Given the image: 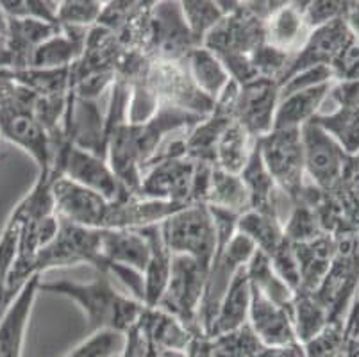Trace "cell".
I'll use <instances>...</instances> for the list:
<instances>
[{
	"instance_id": "603a6c76",
	"label": "cell",
	"mask_w": 359,
	"mask_h": 357,
	"mask_svg": "<svg viewBox=\"0 0 359 357\" xmlns=\"http://www.w3.org/2000/svg\"><path fill=\"white\" fill-rule=\"evenodd\" d=\"M150 245V257L143 271V306L158 307L166 290L172 267V252L163 240L161 224L140 229Z\"/></svg>"
},
{
	"instance_id": "b9f144b4",
	"label": "cell",
	"mask_w": 359,
	"mask_h": 357,
	"mask_svg": "<svg viewBox=\"0 0 359 357\" xmlns=\"http://www.w3.org/2000/svg\"><path fill=\"white\" fill-rule=\"evenodd\" d=\"M18 240H20V222L11 215L0 234V299H2V291H4L6 277L15 261Z\"/></svg>"
},
{
	"instance_id": "f35d334b",
	"label": "cell",
	"mask_w": 359,
	"mask_h": 357,
	"mask_svg": "<svg viewBox=\"0 0 359 357\" xmlns=\"http://www.w3.org/2000/svg\"><path fill=\"white\" fill-rule=\"evenodd\" d=\"M293 52L280 50L269 43H263L250 54V61L256 70L257 79H270V81H279L280 75L288 68L290 59Z\"/></svg>"
},
{
	"instance_id": "f1b7e54d",
	"label": "cell",
	"mask_w": 359,
	"mask_h": 357,
	"mask_svg": "<svg viewBox=\"0 0 359 357\" xmlns=\"http://www.w3.org/2000/svg\"><path fill=\"white\" fill-rule=\"evenodd\" d=\"M257 140H254L238 122H231L227 129L222 133L220 140L215 150V166L222 168L224 172L240 175L245 165L249 163L250 154L256 147Z\"/></svg>"
},
{
	"instance_id": "f546056e",
	"label": "cell",
	"mask_w": 359,
	"mask_h": 357,
	"mask_svg": "<svg viewBox=\"0 0 359 357\" xmlns=\"http://www.w3.org/2000/svg\"><path fill=\"white\" fill-rule=\"evenodd\" d=\"M236 232L247 236L257 250L266 255H272L286 241L283 222L277 216L254 209L238 216Z\"/></svg>"
},
{
	"instance_id": "e0dca14e",
	"label": "cell",
	"mask_w": 359,
	"mask_h": 357,
	"mask_svg": "<svg viewBox=\"0 0 359 357\" xmlns=\"http://www.w3.org/2000/svg\"><path fill=\"white\" fill-rule=\"evenodd\" d=\"M100 254L106 274L113 275L126 267L143 275L150 245L140 229H100Z\"/></svg>"
},
{
	"instance_id": "ac0fdd59",
	"label": "cell",
	"mask_w": 359,
	"mask_h": 357,
	"mask_svg": "<svg viewBox=\"0 0 359 357\" xmlns=\"http://www.w3.org/2000/svg\"><path fill=\"white\" fill-rule=\"evenodd\" d=\"M40 284L41 275H32L0 314V357H22L24 353L25 332L36 297L40 293Z\"/></svg>"
},
{
	"instance_id": "cb8c5ba5",
	"label": "cell",
	"mask_w": 359,
	"mask_h": 357,
	"mask_svg": "<svg viewBox=\"0 0 359 357\" xmlns=\"http://www.w3.org/2000/svg\"><path fill=\"white\" fill-rule=\"evenodd\" d=\"M332 84L334 83H324L280 97L273 129H302L316 114L322 113Z\"/></svg>"
},
{
	"instance_id": "7c38bea8",
	"label": "cell",
	"mask_w": 359,
	"mask_h": 357,
	"mask_svg": "<svg viewBox=\"0 0 359 357\" xmlns=\"http://www.w3.org/2000/svg\"><path fill=\"white\" fill-rule=\"evenodd\" d=\"M55 215L70 224L90 229H107L113 202L83 186L57 177L52 184Z\"/></svg>"
},
{
	"instance_id": "e575fe53",
	"label": "cell",
	"mask_w": 359,
	"mask_h": 357,
	"mask_svg": "<svg viewBox=\"0 0 359 357\" xmlns=\"http://www.w3.org/2000/svg\"><path fill=\"white\" fill-rule=\"evenodd\" d=\"M127 334L116 330H95L83 343L65 353L63 357H115L126 345Z\"/></svg>"
},
{
	"instance_id": "ee69618b",
	"label": "cell",
	"mask_w": 359,
	"mask_h": 357,
	"mask_svg": "<svg viewBox=\"0 0 359 357\" xmlns=\"http://www.w3.org/2000/svg\"><path fill=\"white\" fill-rule=\"evenodd\" d=\"M344 330L347 345L359 342V290L354 295V300H352L351 307H348L347 314H345Z\"/></svg>"
},
{
	"instance_id": "7dc6e473",
	"label": "cell",
	"mask_w": 359,
	"mask_h": 357,
	"mask_svg": "<svg viewBox=\"0 0 359 357\" xmlns=\"http://www.w3.org/2000/svg\"><path fill=\"white\" fill-rule=\"evenodd\" d=\"M0 18H2V11H0Z\"/></svg>"
},
{
	"instance_id": "44dd1931",
	"label": "cell",
	"mask_w": 359,
	"mask_h": 357,
	"mask_svg": "<svg viewBox=\"0 0 359 357\" xmlns=\"http://www.w3.org/2000/svg\"><path fill=\"white\" fill-rule=\"evenodd\" d=\"M250 281L247 268H240L231 279L229 288L225 290L220 300L213 323L208 330V338H222L227 334L240 330L249 322L250 311Z\"/></svg>"
},
{
	"instance_id": "4fadbf2b",
	"label": "cell",
	"mask_w": 359,
	"mask_h": 357,
	"mask_svg": "<svg viewBox=\"0 0 359 357\" xmlns=\"http://www.w3.org/2000/svg\"><path fill=\"white\" fill-rule=\"evenodd\" d=\"M264 43V22L249 11L245 2L225 15L220 24L205 36L202 47L213 54H245L250 55Z\"/></svg>"
},
{
	"instance_id": "83f0119b",
	"label": "cell",
	"mask_w": 359,
	"mask_h": 357,
	"mask_svg": "<svg viewBox=\"0 0 359 357\" xmlns=\"http://www.w3.org/2000/svg\"><path fill=\"white\" fill-rule=\"evenodd\" d=\"M205 206L222 211L233 213L241 216L243 213L250 211V196L240 175L224 172L222 168L215 166L211 173L210 189H208V198Z\"/></svg>"
},
{
	"instance_id": "836d02e7",
	"label": "cell",
	"mask_w": 359,
	"mask_h": 357,
	"mask_svg": "<svg viewBox=\"0 0 359 357\" xmlns=\"http://www.w3.org/2000/svg\"><path fill=\"white\" fill-rule=\"evenodd\" d=\"M283 229H285V238L292 245L308 243V241L316 240L320 236L327 234L322 227L316 209L304 201L293 204L288 218L283 224Z\"/></svg>"
},
{
	"instance_id": "ba28073f",
	"label": "cell",
	"mask_w": 359,
	"mask_h": 357,
	"mask_svg": "<svg viewBox=\"0 0 359 357\" xmlns=\"http://www.w3.org/2000/svg\"><path fill=\"white\" fill-rule=\"evenodd\" d=\"M75 264H91L97 271H106L100 254V229L83 227L60 218V231L47 247L36 254L32 270L43 275L52 268Z\"/></svg>"
},
{
	"instance_id": "4316f807",
	"label": "cell",
	"mask_w": 359,
	"mask_h": 357,
	"mask_svg": "<svg viewBox=\"0 0 359 357\" xmlns=\"http://www.w3.org/2000/svg\"><path fill=\"white\" fill-rule=\"evenodd\" d=\"M186 70L190 74L191 81L197 86L204 97H208L211 102H217L222 91L231 83V77L224 68L220 59L205 47H197L186 55L184 59Z\"/></svg>"
},
{
	"instance_id": "4dcf8cb0",
	"label": "cell",
	"mask_w": 359,
	"mask_h": 357,
	"mask_svg": "<svg viewBox=\"0 0 359 357\" xmlns=\"http://www.w3.org/2000/svg\"><path fill=\"white\" fill-rule=\"evenodd\" d=\"M245 268H247L250 286L261 291L266 299L276 302L277 306L286 307V309L292 311L295 293L280 281V277L276 274L272 263H270L269 255L256 250L252 255V260L247 263Z\"/></svg>"
},
{
	"instance_id": "ffe728a7",
	"label": "cell",
	"mask_w": 359,
	"mask_h": 357,
	"mask_svg": "<svg viewBox=\"0 0 359 357\" xmlns=\"http://www.w3.org/2000/svg\"><path fill=\"white\" fill-rule=\"evenodd\" d=\"M90 29L61 25L60 32L36 47L29 68L36 70H61L74 67L84 54Z\"/></svg>"
},
{
	"instance_id": "c3c4849f",
	"label": "cell",
	"mask_w": 359,
	"mask_h": 357,
	"mask_svg": "<svg viewBox=\"0 0 359 357\" xmlns=\"http://www.w3.org/2000/svg\"><path fill=\"white\" fill-rule=\"evenodd\" d=\"M0 137H2V136H0Z\"/></svg>"
},
{
	"instance_id": "5bb4252c",
	"label": "cell",
	"mask_w": 359,
	"mask_h": 357,
	"mask_svg": "<svg viewBox=\"0 0 359 357\" xmlns=\"http://www.w3.org/2000/svg\"><path fill=\"white\" fill-rule=\"evenodd\" d=\"M279 106V84L270 79H256L243 84L234 104V122L240 123L254 140H261L273 130Z\"/></svg>"
},
{
	"instance_id": "d6a6232c",
	"label": "cell",
	"mask_w": 359,
	"mask_h": 357,
	"mask_svg": "<svg viewBox=\"0 0 359 357\" xmlns=\"http://www.w3.org/2000/svg\"><path fill=\"white\" fill-rule=\"evenodd\" d=\"M182 18L186 22V27L194 36L197 45L204 43L205 36L210 34L222 20L225 13L220 8V2H210V0H188L181 2Z\"/></svg>"
},
{
	"instance_id": "bcb514c9",
	"label": "cell",
	"mask_w": 359,
	"mask_h": 357,
	"mask_svg": "<svg viewBox=\"0 0 359 357\" xmlns=\"http://www.w3.org/2000/svg\"><path fill=\"white\" fill-rule=\"evenodd\" d=\"M136 350H138V329L135 327V329L127 332L126 345H123L118 357H136Z\"/></svg>"
},
{
	"instance_id": "30bf717a",
	"label": "cell",
	"mask_w": 359,
	"mask_h": 357,
	"mask_svg": "<svg viewBox=\"0 0 359 357\" xmlns=\"http://www.w3.org/2000/svg\"><path fill=\"white\" fill-rule=\"evenodd\" d=\"M354 41L355 38L348 29L345 18L334 20L331 24L313 29L308 32L302 45L293 52L288 68L285 70V74L280 75L277 84L283 86L293 75L309 70V68H331L332 63L339 58V54L347 47H351Z\"/></svg>"
},
{
	"instance_id": "d4e9b609",
	"label": "cell",
	"mask_w": 359,
	"mask_h": 357,
	"mask_svg": "<svg viewBox=\"0 0 359 357\" xmlns=\"http://www.w3.org/2000/svg\"><path fill=\"white\" fill-rule=\"evenodd\" d=\"M300 271V291L315 293L325 279L336 250L334 236L324 234L308 243L293 245Z\"/></svg>"
},
{
	"instance_id": "7bdbcfd3",
	"label": "cell",
	"mask_w": 359,
	"mask_h": 357,
	"mask_svg": "<svg viewBox=\"0 0 359 357\" xmlns=\"http://www.w3.org/2000/svg\"><path fill=\"white\" fill-rule=\"evenodd\" d=\"M334 83H359V43L345 48L331 67Z\"/></svg>"
},
{
	"instance_id": "5b68a950",
	"label": "cell",
	"mask_w": 359,
	"mask_h": 357,
	"mask_svg": "<svg viewBox=\"0 0 359 357\" xmlns=\"http://www.w3.org/2000/svg\"><path fill=\"white\" fill-rule=\"evenodd\" d=\"M334 240L332 264L313 295L329 311L331 322H344L359 288V232H341Z\"/></svg>"
},
{
	"instance_id": "ab89813d",
	"label": "cell",
	"mask_w": 359,
	"mask_h": 357,
	"mask_svg": "<svg viewBox=\"0 0 359 357\" xmlns=\"http://www.w3.org/2000/svg\"><path fill=\"white\" fill-rule=\"evenodd\" d=\"M270 263H272L273 270L279 275L280 281L293 291V293H299L300 291V271H299V263H297L295 257V248L290 243L288 240L280 245L272 255H269Z\"/></svg>"
},
{
	"instance_id": "2e32d148",
	"label": "cell",
	"mask_w": 359,
	"mask_h": 357,
	"mask_svg": "<svg viewBox=\"0 0 359 357\" xmlns=\"http://www.w3.org/2000/svg\"><path fill=\"white\" fill-rule=\"evenodd\" d=\"M250 311L249 325L250 332L259 343L269 349H290L299 346L295 327H293L292 311L277 306L266 299L261 291L250 286Z\"/></svg>"
},
{
	"instance_id": "74e56055",
	"label": "cell",
	"mask_w": 359,
	"mask_h": 357,
	"mask_svg": "<svg viewBox=\"0 0 359 357\" xmlns=\"http://www.w3.org/2000/svg\"><path fill=\"white\" fill-rule=\"evenodd\" d=\"M57 9H60V2H50V0L0 2V11L8 18L40 20V22H47V24H57Z\"/></svg>"
},
{
	"instance_id": "3957f363",
	"label": "cell",
	"mask_w": 359,
	"mask_h": 357,
	"mask_svg": "<svg viewBox=\"0 0 359 357\" xmlns=\"http://www.w3.org/2000/svg\"><path fill=\"white\" fill-rule=\"evenodd\" d=\"M50 172L54 177H65L90 191L99 193L111 202L136 196L116 177L106 157L88 152L68 142L55 147Z\"/></svg>"
},
{
	"instance_id": "6da1fadb",
	"label": "cell",
	"mask_w": 359,
	"mask_h": 357,
	"mask_svg": "<svg viewBox=\"0 0 359 357\" xmlns=\"http://www.w3.org/2000/svg\"><path fill=\"white\" fill-rule=\"evenodd\" d=\"M40 291L74 300L83 309L91 332L116 330L127 334L138 325L145 311V306L140 300L120 293L111 283V275L106 271H99L91 283H75L68 279L50 283L41 281Z\"/></svg>"
},
{
	"instance_id": "d6986e66",
	"label": "cell",
	"mask_w": 359,
	"mask_h": 357,
	"mask_svg": "<svg viewBox=\"0 0 359 357\" xmlns=\"http://www.w3.org/2000/svg\"><path fill=\"white\" fill-rule=\"evenodd\" d=\"M140 339L154 349L170 353H181L184 356L186 350L190 349L191 339L197 332L202 330H191L184 325L174 314L166 313L159 307H145L138 325Z\"/></svg>"
},
{
	"instance_id": "484cf974",
	"label": "cell",
	"mask_w": 359,
	"mask_h": 357,
	"mask_svg": "<svg viewBox=\"0 0 359 357\" xmlns=\"http://www.w3.org/2000/svg\"><path fill=\"white\" fill-rule=\"evenodd\" d=\"M306 2H285L264 24V43L295 52L308 36L304 25Z\"/></svg>"
},
{
	"instance_id": "8d00e7d4",
	"label": "cell",
	"mask_w": 359,
	"mask_h": 357,
	"mask_svg": "<svg viewBox=\"0 0 359 357\" xmlns=\"http://www.w3.org/2000/svg\"><path fill=\"white\" fill-rule=\"evenodd\" d=\"M347 349L344 322H329L318 336L302 345L304 357H341Z\"/></svg>"
},
{
	"instance_id": "7a4b0ae2",
	"label": "cell",
	"mask_w": 359,
	"mask_h": 357,
	"mask_svg": "<svg viewBox=\"0 0 359 357\" xmlns=\"http://www.w3.org/2000/svg\"><path fill=\"white\" fill-rule=\"evenodd\" d=\"M0 136L31 156L38 172H50L54 145L47 129L32 113L31 91L18 84L4 102H0Z\"/></svg>"
},
{
	"instance_id": "d590c367",
	"label": "cell",
	"mask_w": 359,
	"mask_h": 357,
	"mask_svg": "<svg viewBox=\"0 0 359 357\" xmlns=\"http://www.w3.org/2000/svg\"><path fill=\"white\" fill-rule=\"evenodd\" d=\"M102 9L104 2H99V0H67V2H60L57 24L68 25V27L91 29L99 24Z\"/></svg>"
},
{
	"instance_id": "277c9868",
	"label": "cell",
	"mask_w": 359,
	"mask_h": 357,
	"mask_svg": "<svg viewBox=\"0 0 359 357\" xmlns=\"http://www.w3.org/2000/svg\"><path fill=\"white\" fill-rule=\"evenodd\" d=\"M161 232L172 254L194 257L210 270L217 250V227L210 206H184L163 222Z\"/></svg>"
},
{
	"instance_id": "9a60e30c",
	"label": "cell",
	"mask_w": 359,
	"mask_h": 357,
	"mask_svg": "<svg viewBox=\"0 0 359 357\" xmlns=\"http://www.w3.org/2000/svg\"><path fill=\"white\" fill-rule=\"evenodd\" d=\"M327 100L334 104L331 113L313 118L325 133L331 134L348 156L359 154V83H334Z\"/></svg>"
},
{
	"instance_id": "1f68e13d",
	"label": "cell",
	"mask_w": 359,
	"mask_h": 357,
	"mask_svg": "<svg viewBox=\"0 0 359 357\" xmlns=\"http://www.w3.org/2000/svg\"><path fill=\"white\" fill-rule=\"evenodd\" d=\"M292 318L300 345H304L309 339L318 336L327 327V323L331 322L329 311L320 304L315 295L304 293V291L295 293L292 306Z\"/></svg>"
},
{
	"instance_id": "60d3db41",
	"label": "cell",
	"mask_w": 359,
	"mask_h": 357,
	"mask_svg": "<svg viewBox=\"0 0 359 357\" xmlns=\"http://www.w3.org/2000/svg\"><path fill=\"white\" fill-rule=\"evenodd\" d=\"M348 9V2H336V0H316L306 2L304 8V25L308 31L327 25L334 20L345 18Z\"/></svg>"
},
{
	"instance_id": "f6af8a7d",
	"label": "cell",
	"mask_w": 359,
	"mask_h": 357,
	"mask_svg": "<svg viewBox=\"0 0 359 357\" xmlns=\"http://www.w3.org/2000/svg\"><path fill=\"white\" fill-rule=\"evenodd\" d=\"M345 22L359 43V2H348V9L345 13Z\"/></svg>"
},
{
	"instance_id": "8fae6325",
	"label": "cell",
	"mask_w": 359,
	"mask_h": 357,
	"mask_svg": "<svg viewBox=\"0 0 359 357\" xmlns=\"http://www.w3.org/2000/svg\"><path fill=\"white\" fill-rule=\"evenodd\" d=\"M197 161L190 157H174L149 166L142 177L138 196L149 201L190 206Z\"/></svg>"
},
{
	"instance_id": "7402d4cb",
	"label": "cell",
	"mask_w": 359,
	"mask_h": 357,
	"mask_svg": "<svg viewBox=\"0 0 359 357\" xmlns=\"http://www.w3.org/2000/svg\"><path fill=\"white\" fill-rule=\"evenodd\" d=\"M240 177L241 181H243L245 188H247V191H249L250 208L254 211L269 213V215L277 216L283 222V215H280V211H283V202L293 201L280 191L276 182H273L272 175H270L266 166H264L263 159H261L257 142L252 154H250L249 163L245 165Z\"/></svg>"
},
{
	"instance_id": "9c48e42d",
	"label": "cell",
	"mask_w": 359,
	"mask_h": 357,
	"mask_svg": "<svg viewBox=\"0 0 359 357\" xmlns=\"http://www.w3.org/2000/svg\"><path fill=\"white\" fill-rule=\"evenodd\" d=\"M300 137L304 150L306 177L311 179V184L322 191L338 186L352 156L313 120L300 129Z\"/></svg>"
},
{
	"instance_id": "52a82bcc",
	"label": "cell",
	"mask_w": 359,
	"mask_h": 357,
	"mask_svg": "<svg viewBox=\"0 0 359 357\" xmlns=\"http://www.w3.org/2000/svg\"><path fill=\"white\" fill-rule=\"evenodd\" d=\"M257 149L277 188L293 202L299 201L306 186L300 129H273L257 140Z\"/></svg>"
},
{
	"instance_id": "8992f818",
	"label": "cell",
	"mask_w": 359,
	"mask_h": 357,
	"mask_svg": "<svg viewBox=\"0 0 359 357\" xmlns=\"http://www.w3.org/2000/svg\"><path fill=\"white\" fill-rule=\"evenodd\" d=\"M210 270L188 255L172 254V267L159 309L174 314L191 330H201L198 313L205 295Z\"/></svg>"
}]
</instances>
